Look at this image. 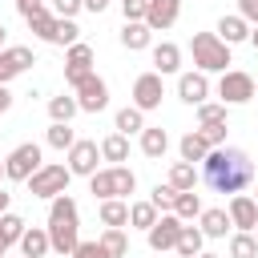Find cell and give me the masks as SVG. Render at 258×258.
Masks as SVG:
<instances>
[{"label": "cell", "instance_id": "4fadbf2b", "mask_svg": "<svg viewBox=\"0 0 258 258\" xmlns=\"http://www.w3.org/2000/svg\"><path fill=\"white\" fill-rule=\"evenodd\" d=\"M177 16H181V0H149L145 24H149L153 32H165V28L177 24Z\"/></svg>", "mask_w": 258, "mask_h": 258}, {"label": "cell", "instance_id": "7c38bea8", "mask_svg": "<svg viewBox=\"0 0 258 258\" xmlns=\"http://www.w3.org/2000/svg\"><path fill=\"white\" fill-rule=\"evenodd\" d=\"M145 234H149V246H153V250H173L177 238H181V218L169 210V214H161Z\"/></svg>", "mask_w": 258, "mask_h": 258}, {"label": "cell", "instance_id": "6da1fadb", "mask_svg": "<svg viewBox=\"0 0 258 258\" xmlns=\"http://www.w3.org/2000/svg\"><path fill=\"white\" fill-rule=\"evenodd\" d=\"M202 181L214 194H242L254 181V161L246 157V149L234 145H214L202 161Z\"/></svg>", "mask_w": 258, "mask_h": 258}, {"label": "cell", "instance_id": "816d5d0a", "mask_svg": "<svg viewBox=\"0 0 258 258\" xmlns=\"http://www.w3.org/2000/svg\"><path fill=\"white\" fill-rule=\"evenodd\" d=\"M198 258H218V254H198Z\"/></svg>", "mask_w": 258, "mask_h": 258}, {"label": "cell", "instance_id": "8992f818", "mask_svg": "<svg viewBox=\"0 0 258 258\" xmlns=\"http://www.w3.org/2000/svg\"><path fill=\"white\" fill-rule=\"evenodd\" d=\"M40 165H44V161H40V145H36V141H24V145H16V149L4 157V177H8V181H28Z\"/></svg>", "mask_w": 258, "mask_h": 258}, {"label": "cell", "instance_id": "db71d44e", "mask_svg": "<svg viewBox=\"0 0 258 258\" xmlns=\"http://www.w3.org/2000/svg\"><path fill=\"white\" fill-rule=\"evenodd\" d=\"M254 238H258V226H254Z\"/></svg>", "mask_w": 258, "mask_h": 258}, {"label": "cell", "instance_id": "ba28073f", "mask_svg": "<svg viewBox=\"0 0 258 258\" xmlns=\"http://www.w3.org/2000/svg\"><path fill=\"white\" fill-rule=\"evenodd\" d=\"M73 93H77V105H81V113H101V109L109 105V85H105L97 73H89V77H85V81H81Z\"/></svg>", "mask_w": 258, "mask_h": 258}, {"label": "cell", "instance_id": "83f0119b", "mask_svg": "<svg viewBox=\"0 0 258 258\" xmlns=\"http://www.w3.org/2000/svg\"><path fill=\"white\" fill-rule=\"evenodd\" d=\"M101 246H105L113 258H125V254H129V234H125V226H105Z\"/></svg>", "mask_w": 258, "mask_h": 258}, {"label": "cell", "instance_id": "9c48e42d", "mask_svg": "<svg viewBox=\"0 0 258 258\" xmlns=\"http://www.w3.org/2000/svg\"><path fill=\"white\" fill-rule=\"evenodd\" d=\"M161 97H165V85H161V73H141L133 81V105L141 113L149 109H161Z\"/></svg>", "mask_w": 258, "mask_h": 258}, {"label": "cell", "instance_id": "5b68a950", "mask_svg": "<svg viewBox=\"0 0 258 258\" xmlns=\"http://www.w3.org/2000/svg\"><path fill=\"white\" fill-rule=\"evenodd\" d=\"M69 181H73V169H69V165H40V169L28 177V194L52 202L56 194H69Z\"/></svg>", "mask_w": 258, "mask_h": 258}, {"label": "cell", "instance_id": "8d00e7d4", "mask_svg": "<svg viewBox=\"0 0 258 258\" xmlns=\"http://www.w3.org/2000/svg\"><path fill=\"white\" fill-rule=\"evenodd\" d=\"M77 40H81V28H77L69 16H60V20H56V36H52V44H64V48H69V44H77Z\"/></svg>", "mask_w": 258, "mask_h": 258}, {"label": "cell", "instance_id": "e575fe53", "mask_svg": "<svg viewBox=\"0 0 258 258\" xmlns=\"http://www.w3.org/2000/svg\"><path fill=\"white\" fill-rule=\"evenodd\" d=\"M73 141H77V133L69 129V121H52V125H48V145H52V149H64V153H69Z\"/></svg>", "mask_w": 258, "mask_h": 258}, {"label": "cell", "instance_id": "d6986e66", "mask_svg": "<svg viewBox=\"0 0 258 258\" xmlns=\"http://www.w3.org/2000/svg\"><path fill=\"white\" fill-rule=\"evenodd\" d=\"M165 149H169V133L161 125H145L141 129V153L157 161V157H165Z\"/></svg>", "mask_w": 258, "mask_h": 258}, {"label": "cell", "instance_id": "681fc988", "mask_svg": "<svg viewBox=\"0 0 258 258\" xmlns=\"http://www.w3.org/2000/svg\"><path fill=\"white\" fill-rule=\"evenodd\" d=\"M250 44H254V48H258V24H254V28H250Z\"/></svg>", "mask_w": 258, "mask_h": 258}, {"label": "cell", "instance_id": "7bdbcfd3", "mask_svg": "<svg viewBox=\"0 0 258 258\" xmlns=\"http://www.w3.org/2000/svg\"><path fill=\"white\" fill-rule=\"evenodd\" d=\"M81 8H85V0H52V12H56V16H69V20H73Z\"/></svg>", "mask_w": 258, "mask_h": 258}, {"label": "cell", "instance_id": "f5cc1de1", "mask_svg": "<svg viewBox=\"0 0 258 258\" xmlns=\"http://www.w3.org/2000/svg\"><path fill=\"white\" fill-rule=\"evenodd\" d=\"M4 254H8V250H4V246H0V258H4Z\"/></svg>", "mask_w": 258, "mask_h": 258}, {"label": "cell", "instance_id": "f6af8a7d", "mask_svg": "<svg viewBox=\"0 0 258 258\" xmlns=\"http://www.w3.org/2000/svg\"><path fill=\"white\" fill-rule=\"evenodd\" d=\"M36 8H44V0H16V12L20 16H32Z\"/></svg>", "mask_w": 258, "mask_h": 258}, {"label": "cell", "instance_id": "8fae6325", "mask_svg": "<svg viewBox=\"0 0 258 258\" xmlns=\"http://www.w3.org/2000/svg\"><path fill=\"white\" fill-rule=\"evenodd\" d=\"M97 161H101V145L97 141H73V149H69L73 177H93L97 173Z\"/></svg>", "mask_w": 258, "mask_h": 258}, {"label": "cell", "instance_id": "74e56055", "mask_svg": "<svg viewBox=\"0 0 258 258\" xmlns=\"http://www.w3.org/2000/svg\"><path fill=\"white\" fill-rule=\"evenodd\" d=\"M214 121H226V105L202 101V105H198V125H214Z\"/></svg>", "mask_w": 258, "mask_h": 258}, {"label": "cell", "instance_id": "cb8c5ba5", "mask_svg": "<svg viewBox=\"0 0 258 258\" xmlns=\"http://www.w3.org/2000/svg\"><path fill=\"white\" fill-rule=\"evenodd\" d=\"M226 226H234L230 210H202V234L206 238H226Z\"/></svg>", "mask_w": 258, "mask_h": 258}, {"label": "cell", "instance_id": "ac0fdd59", "mask_svg": "<svg viewBox=\"0 0 258 258\" xmlns=\"http://www.w3.org/2000/svg\"><path fill=\"white\" fill-rule=\"evenodd\" d=\"M149 36H153V28H149L145 20H125V28H121V44H125L129 52L149 48Z\"/></svg>", "mask_w": 258, "mask_h": 258}, {"label": "cell", "instance_id": "60d3db41", "mask_svg": "<svg viewBox=\"0 0 258 258\" xmlns=\"http://www.w3.org/2000/svg\"><path fill=\"white\" fill-rule=\"evenodd\" d=\"M198 133L210 141V149H214V145H226V121H214V125H198Z\"/></svg>", "mask_w": 258, "mask_h": 258}, {"label": "cell", "instance_id": "484cf974", "mask_svg": "<svg viewBox=\"0 0 258 258\" xmlns=\"http://www.w3.org/2000/svg\"><path fill=\"white\" fill-rule=\"evenodd\" d=\"M173 214H177L181 222H194V218H202V198H198L194 189H177V202H173Z\"/></svg>", "mask_w": 258, "mask_h": 258}, {"label": "cell", "instance_id": "7dc6e473", "mask_svg": "<svg viewBox=\"0 0 258 258\" xmlns=\"http://www.w3.org/2000/svg\"><path fill=\"white\" fill-rule=\"evenodd\" d=\"M85 8H89V12H105V8H109V0H85Z\"/></svg>", "mask_w": 258, "mask_h": 258}, {"label": "cell", "instance_id": "ee69618b", "mask_svg": "<svg viewBox=\"0 0 258 258\" xmlns=\"http://www.w3.org/2000/svg\"><path fill=\"white\" fill-rule=\"evenodd\" d=\"M238 16L250 20V24H258V0H238Z\"/></svg>", "mask_w": 258, "mask_h": 258}, {"label": "cell", "instance_id": "f35d334b", "mask_svg": "<svg viewBox=\"0 0 258 258\" xmlns=\"http://www.w3.org/2000/svg\"><path fill=\"white\" fill-rule=\"evenodd\" d=\"M157 210H173V202H177V189L165 181V185H153V198H149Z\"/></svg>", "mask_w": 258, "mask_h": 258}, {"label": "cell", "instance_id": "836d02e7", "mask_svg": "<svg viewBox=\"0 0 258 258\" xmlns=\"http://www.w3.org/2000/svg\"><path fill=\"white\" fill-rule=\"evenodd\" d=\"M141 129H145V113H141L137 105H129V109L117 113V133L129 137V133H141Z\"/></svg>", "mask_w": 258, "mask_h": 258}, {"label": "cell", "instance_id": "4316f807", "mask_svg": "<svg viewBox=\"0 0 258 258\" xmlns=\"http://www.w3.org/2000/svg\"><path fill=\"white\" fill-rule=\"evenodd\" d=\"M125 222H129V202L105 198L101 202V226H125Z\"/></svg>", "mask_w": 258, "mask_h": 258}, {"label": "cell", "instance_id": "f546056e", "mask_svg": "<svg viewBox=\"0 0 258 258\" xmlns=\"http://www.w3.org/2000/svg\"><path fill=\"white\" fill-rule=\"evenodd\" d=\"M24 230H28V226H24L20 214H0V246H4V250H8L12 242H20Z\"/></svg>", "mask_w": 258, "mask_h": 258}, {"label": "cell", "instance_id": "11a10c76", "mask_svg": "<svg viewBox=\"0 0 258 258\" xmlns=\"http://www.w3.org/2000/svg\"><path fill=\"white\" fill-rule=\"evenodd\" d=\"M254 93H258V81H254Z\"/></svg>", "mask_w": 258, "mask_h": 258}, {"label": "cell", "instance_id": "d4e9b609", "mask_svg": "<svg viewBox=\"0 0 258 258\" xmlns=\"http://www.w3.org/2000/svg\"><path fill=\"white\" fill-rule=\"evenodd\" d=\"M101 157L113 161V165H121V161L129 157V137H125V133H109V137L101 141Z\"/></svg>", "mask_w": 258, "mask_h": 258}, {"label": "cell", "instance_id": "680465c9", "mask_svg": "<svg viewBox=\"0 0 258 258\" xmlns=\"http://www.w3.org/2000/svg\"><path fill=\"white\" fill-rule=\"evenodd\" d=\"M20 258H24V254H20Z\"/></svg>", "mask_w": 258, "mask_h": 258}, {"label": "cell", "instance_id": "bcb514c9", "mask_svg": "<svg viewBox=\"0 0 258 258\" xmlns=\"http://www.w3.org/2000/svg\"><path fill=\"white\" fill-rule=\"evenodd\" d=\"M8 109H12V93L0 85V113H8Z\"/></svg>", "mask_w": 258, "mask_h": 258}, {"label": "cell", "instance_id": "1f68e13d", "mask_svg": "<svg viewBox=\"0 0 258 258\" xmlns=\"http://www.w3.org/2000/svg\"><path fill=\"white\" fill-rule=\"evenodd\" d=\"M169 185H173V189H194V185H198V169H194V161H173V169H169Z\"/></svg>", "mask_w": 258, "mask_h": 258}, {"label": "cell", "instance_id": "9a60e30c", "mask_svg": "<svg viewBox=\"0 0 258 258\" xmlns=\"http://www.w3.org/2000/svg\"><path fill=\"white\" fill-rule=\"evenodd\" d=\"M28 64H32V48H24V44L0 48V85H4V81H12V77H20Z\"/></svg>", "mask_w": 258, "mask_h": 258}, {"label": "cell", "instance_id": "603a6c76", "mask_svg": "<svg viewBox=\"0 0 258 258\" xmlns=\"http://www.w3.org/2000/svg\"><path fill=\"white\" fill-rule=\"evenodd\" d=\"M181 161H206V153H210V141L198 133V129H189L185 137H181Z\"/></svg>", "mask_w": 258, "mask_h": 258}, {"label": "cell", "instance_id": "3957f363", "mask_svg": "<svg viewBox=\"0 0 258 258\" xmlns=\"http://www.w3.org/2000/svg\"><path fill=\"white\" fill-rule=\"evenodd\" d=\"M189 52H194V64L202 73H226V64H234L230 60V44L218 32H194Z\"/></svg>", "mask_w": 258, "mask_h": 258}, {"label": "cell", "instance_id": "d6a6232c", "mask_svg": "<svg viewBox=\"0 0 258 258\" xmlns=\"http://www.w3.org/2000/svg\"><path fill=\"white\" fill-rule=\"evenodd\" d=\"M230 258H258V238L250 230H238L230 238Z\"/></svg>", "mask_w": 258, "mask_h": 258}, {"label": "cell", "instance_id": "30bf717a", "mask_svg": "<svg viewBox=\"0 0 258 258\" xmlns=\"http://www.w3.org/2000/svg\"><path fill=\"white\" fill-rule=\"evenodd\" d=\"M93 60H97V56H93V48H89V44H81V40H77V44H69V56H64V81L77 89V85L93 73Z\"/></svg>", "mask_w": 258, "mask_h": 258}, {"label": "cell", "instance_id": "52a82bcc", "mask_svg": "<svg viewBox=\"0 0 258 258\" xmlns=\"http://www.w3.org/2000/svg\"><path fill=\"white\" fill-rule=\"evenodd\" d=\"M218 97H222V105H246L250 97H258L254 93V77L242 73V69H226L222 81H218Z\"/></svg>", "mask_w": 258, "mask_h": 258}, {"label": "cell", "instance_id": "277c9868", "mask_svg": "<svg viewBox=\"0 0 258 258\" xmlns=\"http://www.w3.org/2000/svg\"><path fill=\"white\" fill-rule=\"evenodd\" d=\"M137 189V177H133V169H125V165H109V169H97L93 177H89V194L93 198H129Z\"/></svg>", "mask_w": 258, "mask_h": 258}, {"label": "cell", "instance_id": "e0dca14e", "mask_svg": "<svg viewBox=\"0 0 258 258\" xmlns=\"http://www.w3.org/2000/svg\"><path fill=\"white\" fill-rule=\"evenodd\" d=\"M181 69V48L173 44V40H161V44H153V73H177Z\"/></svg>", "mask_w": 258, "mask_h": 258}, {"label": "cell", "instance_id": "d590c367", "mask_svg": "<svg viewBox=\"0 0 258 258\" xmlns=\"http://www.w3.org/2000/svg\"><path fill=\"white\" fill-rule=\"evenodd\" d=\"M129 222H133L137 230H149V226L157 222V206H153V202H133V206H129Z\"/></svg>", "mask_w": 258, "mask_h": 258}, {"label": "cell", "instance_id": "9f6ffc18", "mask_svg": "<svg viewBox=\"0 0 258 258\" xmlns=\"http://www.w3.org/2000/svg\"><path fill=\"white\" fill-rule=\"evenodd\" d=\"M0 173H4V161H0Z\"/></svg>", "mask_w": 258, "mask_h": 258}, {"label": "cell", "instance_id": "4dcf8cb0", "mask_svg": "<svg viewBox=\"0 0 258 258\" xmlns=\"http://www.w3.org/2000/svg\"><path fill=\"white\" fill-rule=\"evenodd\" d=\"M77 113H81L77 93H73V97H64V93H60V97H52V101H48V117H52V121H73Z\"/></svg>", "mask_w": 258, "mask_h": 258}, {"label": "cell", "instance_id": "7402d4cb", "mask_svg": "<svg viewBox=\"0 0 258 258\" xmlns=\"http://www.w3.org/2000/svg\"><path fill=\"white\" fill-rule=\"evenodd\" d=\"M218 36H222L226 44L250 40V20H242V16H222V20H218Z\"/></svg>", "mask_w": 258, "mask_h": 258}, {"label": "cell", "instance_id": "f1b7e54d", "mask_svg": "<svg viewBox=\"0 0 258 258\" xmlns=\"http://www.w3.org/2000/svg\"><path fill=\"white\" fill-rule=\"evenodd\" d=\"M202 242H206V234H202L198 226H181V238H177L173 250H177L181 258H198V254H202Z\"/></svg>", "mask_w": 258, "mask_h": 258}, {"label": "cell", "instance_id": "c3c4849f", "mask_svg": "<svg viewBox=\"0 0 258 258\" xmlns=\"http://www.w3.org/2000/svg\"><path fill=\"white\" fill-rule=\"evenodd\" d=\"M8 202H12V194H4V189H0V214H8Z\"/></svg>", "mask_w": 258, "mask_h": 258}, {"label": "cell", "instance_id": "f907efd6", "mask_svg": "<svg viewBox=\"0 0 258 258\" xmlns=\"http://www.w3.org/2000/svg\"><path fill=\"white\" fill-rule=\"evenodd\" d=\"M4 32H8V28H4V24H0V48H4Z\"/></svg>", "mask_w": 258, "mask_h": 258}, {"label": "cell", "instance_id": "ab89813d", "mask_svg": "<svg viewBox=\"0 0 258 258\" xmlns=\"http://www.w3.org/2000/svg\"><path fill=\"white\" fill-rule=\"evenodd\" d=\"M69 258H113V254H109V250L101 246V238H97V242H77V250H73Z\"/></svg>", "mask_w": 258, "mask_h": 258}, {"label": "cell", "instance_id": "ffe728a7", "mask_svg": "<svg viewBox=\"0 0 258 258\" xmlns=\"http://www.w3.org/2000/svg\"><path fill=\"white\" fill-rule=\"evenodd\" d=\"M48 250H52V238H48V230H40V226L24 230V238H20V254H24V258H44Z\"/></svg>", "mask_w": 258, "mask_h": 258}, {"label": "cell", "instance_id": "7a4b0ae2", "mask_svg": "<svg viewBox=\"0 0 258 258\" xmlns=\"http://www.w3.org/2000/svg\"><path fill=\"white\" fill-rule=\"evenodd\" d=\"M48 238H52L56 254H73L81 242V210L69 194H56L48 206Z\"/></svg>", "mask_w": 258, "mask_h": 258}, {"label": "cell", "instance_id": "b9f144b4", "mask_svg": "<svg viewBox=\"0 0 258 258\" xmlns=\"http://www.w3.org/2000/svg\"><path fill=\"white\" fill-rule=\"evenodd\" d=\"M121 12H125V20H145L149 0H121Z\"/></svg>", "mask_w": 258, "mask_h": 258}, {"label": "cell", "instance_id": "5bb4252c", "mask_svg": "<svg viewBox=\"0 0 258 258\" xmlns=\"http://www.w3.org/2000/svg\"><path fill=\"white\" fill-rule=\"evenodd\" d=\"M177 97H181L185 105L198 109V105L210 97V81H206V73H202V69H198V73H181V77H177Z\"/></svg>", "mask_w": 258, "mask_h": 258}, {"label": "cell", "instance_id": "2e32d148", "mask_svg": "<svg viewBox=\"0 0 258 258\" xmlns=\"http://www.w3.org/2000/svg\"><path fill=\"white\" fill-rule=\"evenodd\" d=\"M230 222H234L238 230H250V234H254V226H258V202H254L250 194H234V198H230Z\"/></svg>", "mask_w": 258, "mask_h": 258}, {"label": "cell", "instance_id": "6f0895ef", "mask_svg": "<svg viewBox=\"0 0 258 258\" xmlns=\"http://www.w3.org/2000/svg\"><path fill=\"white\" fill-rule=\"evenodd\" d=\"M254 202H258V194H254Z\"/></svg>", "mask_w": 258, "mask_h": 258}, {"label": "cell", "instance_id": "44dd1931", "mask_svg": "<svg viewBox=\"0 0 258 258\" xmlns=\"http://www.w3.org/2000/svg\"><path fill=\"white\" fill-rule=\"evenodd\" d=\"M24 20H28V28H32L40 40H48V44H52V36H56V20H60L56 12H48V8H36V12H32V16H24Z\"/></svg>", "mask_w": 258, "mask_h": 258}]
</instances>
